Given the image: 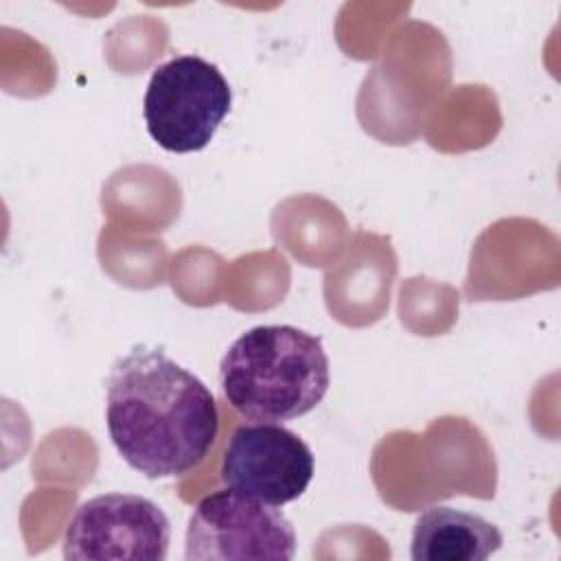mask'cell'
<instances>
[{"mask_svg": "<svg viewBox=\"0 0 561 561\" xmlns=\"http://www.w3.org/2000/svg\"><path fill=\"white\" fill-rule=\"evenodd\" d=\"M105 425L121 458L151 480L197 469L219 434L208 386L160 346L136 344L105 381Z\"/></svg>", "mask_w": 561, "mask_h": 561, "instance_id": "1", "label": "cell"}, {"mask_svg": "<svg viewBox=\"0 0 561 561\" xmlns=\"http://www.w3.org/2000/svg\"><path fill=\"white\" fill-rule=\"evenodd\" d=\"M331 383L322 337L291 324L241 333L219 364L228 405L252 421H289L311 412Z\"/></svg>", "mask_w": 561, "mask_h": 561, "instance_id": "2", "label": "cell"}, {"mask_svg": "<svg viewBox=\"0 0 561 561\" xmlns=\"http://www.w3.org/2000/svg\"><path fill=\"white\" fill-rule=\"evenodd\" d=\"M230 107V83L215 64L199 55H178L160 64L142 99L151 140L171 153L208 147Z\"/></svg>", "mask_w": 561, "mask_h": 561, "instance_id": "3", "label": "cell"}, {"mask_svg": "<svg viewBox=\"0 0 561 561\" xmlns=\"http://www.w3.org/2000/svg\"><path fill=\"white\" fill-rule=\"evenodd\" d=\"M184 543L186 561H289L296 554V530L278 506L234 489H219L193 508Z\"/></svg>", "mask_w": 561, "mask_h": 561, "instance_id": "4", "label": "cell"}, {"mask_svg": "<svg viewBox=\"0 0 561 561\" xmlns=\"http://www.w3.org/2000/svg\"><path fill=\"white\" fill-rule=\"evenodd\" d=\"M171 524L164 511L136 493H103L79 504L64 530V559L164 561Z\"/></svg>", "mask_w": 561, "mask_h": 561, "instance_id": "5", "label": "cell"}, {"mask_svg": "<svg viewBox=\"0 0 561 561\" xmlns=\"http://www.w3.org/2000/svg\"><path fill=\"white\" fill-rule=\"evenodd\" d=\"M316 460L309 445L272 421L237 425L224 447L219 478L228 489L283 506L311 484Z\"/></svg>", "mask_w": 561, "mask_h": 561, "instance_id": "6", "label": "cell"}, {"mask_svg": "<svg viewBox=\"0 0 561 561\" xmlns=\"http://www.w3.org/2000/svg\"><path fill=\"white\" fill-rule=\"evenodd\" d=\"M500 528L478 513L451 506L425 508L412 530L414 561H484L502 548Z\"/></svg>", "mask_w": 561, "mask_h": 561, "instance_id": "7", "label": "cell"}]
</instances>
